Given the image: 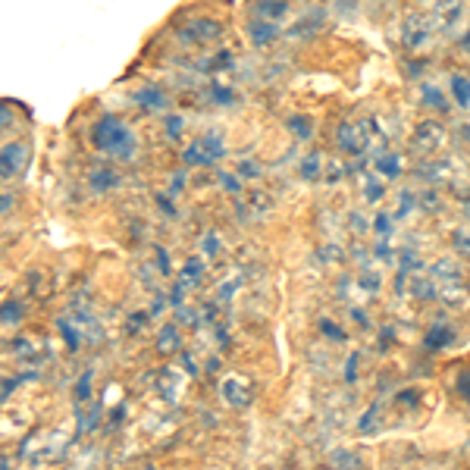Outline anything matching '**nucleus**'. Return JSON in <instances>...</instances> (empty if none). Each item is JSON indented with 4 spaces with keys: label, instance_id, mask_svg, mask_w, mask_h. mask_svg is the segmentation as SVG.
<instances>
[{
    "label": "nucleus",
    "instance_id": "obj_3",
    "mask_svg": "<svg viewBox=\"0 0 470 470\" xmlns=\"http://www.w3.org/2000/svg\"><path fill=\"white\" fill-rule=\"evenodd\" d=\"M442 145H445V126L436 123V119H423V123L414 129V135H411V151L417 157H423V160L433 157Z\"/></svg>",
    "mask_w": 470,
    "mask_h": 470
},
{
    "label": "nucleus",
    "instance_id": "obj_35",
    "mask_svg": "<svg viewBox=\"0 0 470 470\" xmlns=\"http://www.w3.org/2000/svg\"><path fill=\"white\" fill-rule=\"evenodd\" d=\"M207 97L214 104H219V107H232L239 97H235V91L229 85H207Z\"/></svg>",
    "mask_w": 470,
    "mask_h": 470
},
{
    "label": "nucleus",
    "instance_id": "obj_62",
    "mask_svg": "<svg viewBox=\"0 0 470 470\" xmlns=\"http://www.w3.org/2000/svg\"><path fill=\"white\" fill-rule=\"evenodd\" d=\"M461 135H464V138L470 141V126H461Z\"/></svg>",
    "mask_w": 470,
    "mask_h": 470
},
{
    "label": "nucleus",
    "instance_id": "obj_32",
    "mask_svg": "<svg viewBox=\"0 0 470 470\" xmlns=\"http://www.w3.org/2000/svg\"><path fill=\"white\" fill-rule=\"evenodd\" d=\"M320 173H323V157L314 151V154H307L305 160H301V166H298V176L305 179V182H314L317 176H320Z\"/></svg>",
    "mask_w": 470,
    "mask_h": 470
},
{
    "label": "nucleus",
    "instance_id": "obj_34",
    "mask_svg": "<svg viewBox=\"0 0 470 470\" xmlns=\"http://www.w3.org/2000/svg\"><path fill=\"white\" fill-rule=\"evenodd\" d=\"M345 176H348L345 160H323V179H326V185H339Z\"/></svg>",
    "mask_w": 470,
    "mask_h": 470
},
{
    "label": "nucleus",
    "instance_id": "obj_4",
    "mask_svg": "<svg viewBox=\"0 0 470 470\" xmlns=\"http://www.w3.org/2000/svg\"><path fill=\"white\" fill-rule=\"evenodd\" d=\"M63 449H66V442L60 439V433H50V436H38V439L22 442L19 454L28 458L32 464H48V461H57L63 454Z\"/></svg>",
    "mask_w": 470,
    "mask_h": 470
},
{
    "label": "nucleus",
    "instance_id": "obj_10",
    "mask_svg": "<svg viewBox=\"0 0 470 470\" xmlns=\"http://www.w3.org/2000/svg\"><path fill=\"white\" fill-rule=\"evenodd\" d=\"M219 395H223V401L229 408H235V411H245L254 398V389H251V383L239 380V376H226V380L219 383Z\"/></svg>",
    "mask_w": 470,
    "mask_h": 470
},
{
    "label": "nucleus",
    "instance_id": "obj_49",
    "mask_svg": "<svg viewBox=\"0 0 470 470\" xmlns=\"http://www.w3.org/2000/svg\"><path fill=\"white\" fill-rule=\"evenodd\" d=\"M217 182H219V185H223L229 195H241V179L235 176V173H219Z\"/></svg>",
    "mask_w": 470,
    "mask_h": 470
},
{
    "label": "nucleus",
    "instance_id": "obj_27",
    "mask_svg": "<svg viewBox=\"0 0 470 470\" xmlns=\"http://www.w3.org/2000/svg\"><path fill=\"white\" fill-rule=\"evenodd\" d=\"M373 166H376V173L386 176V179H398L401 173H405V163H401L398 154H380V157H373Z\"/></svg>",
    "mask_w": 470,
    "mask_h": 470
},
{
    "label": "nucleus",
    "instance_id": "obj_6",
    "mask_svg": "<svg viewBox=\"0 0 470 470\" xmlns=\"http://www.w3.org/2000/svg\"><path fill=\"white\" fill-rule=\"evenodd\" d=\"M28 166V145H22V141H10V145L0 148V179L10 182L26 173Z\"/></svg>",
    "mask_w": 470,
    "mask_h": 470
},
{
    "label": "nucleus",
    "instance_id": "obj_46",
    "mask_svg": "<svg viewBox=\"0 0 470 470\" xmlns=\"http://www.w3.org/2000/svg\"><path fill=\"white\" fill-rule=\"evenodd\" d=\"M395 401L401 408H408V411H414L417 405H420V389H414V386H408V389H401L398 395H395Z\"/></svg>",
    "mask_w": 470,
    "mask_h": 470
},
{
    "label": "nucleus",
    "instance_id": "obj_18",
    "mask_svg": "<svg viewBox=\"0 0 470 470\" xmlns=\"http://www.w3.org/2000/svg\"><path fill=\"white\" fill-rule=\"evenodd\" d=\"M154 348H157V354H163V358H173V354L182 348V329H179L176 323H166L163 329L157 332Z\"/></svg>",
    "mask_w": 470,
    "mask_h": 470
},
{
    "label": "nucleus",
    "instance_id": "obj_13",
    "mask_svg": "<svg viewBox=\"0 0 470 470\" xmlns=\"http://www.w3.org/2000/svg\"><path fill=\"white\" fill-rule=\"evenodd\" d=\"M248 13H251V19L283 22L285 16H289V0H251Z\"/></svg>",
    "mask_w": 470,
    "mask_h": 470
},
{
    "label": "nucleus",
    "instance_id": "obj_54",
    "mask_svg": "<svg viewBox=\"0 0 470 470\" xmlns=\"http://www.w3.org/2000/svg\"><path fill=\"white\" fill-rule=\"evenodd\" d=\"M154 254H157V270H160L163 276H166V273L173 270V267H170V254H166V248H160V245H154Z\"/></svg>",
    "mask_w": 470,
    "mask_h": 470
},
{
    "label": "nucleus",
    "instance_id": "obj_16",
    "mask_svg": "<svg viewBox=\"0 0 470 470\" xmlns=\"http://www.w3.org/2000/svg\"><path fill=\"white\" fill-rule=\"evenodd\" d=\"M323 22H326V10H323V6H314V10L305 13V19H298L289 28V35L292 38H314L323 28Z\"/></svg>",
    "mask_w": 470,
    "mask_h": 470
},
{
    "label": "nucleus",
    "instance_id": "obj_9",
    "mask_svg": "<svg viewBox=\"0 0 470 470\" xmlns=\"http://www.w3.org/2000/svg\"><path fill=\"white\" fill-rule=\"evenodd\" d=\"M433 26L436 32H454L464 19V0H433Z\"/></svg>",
    "mask_w": 470,
    "mask_h": 470
},
{
    "label": "nucleus",
    "instance_id": "obj_11",
    "mask_svg": "<svg viewBox=\"0 0 470 470\" xmlns=\"http://www.w3.org/2000/svg\"><path fill=\"white\" fill-rule=\"evenodd\" d=\"M336 145L342 154L348 157H361L367 151V141H364V132L358 123H342L339 126V135H336Z\"/></svg>",
    "mask_w": 470,
    "mask_h": 470
},
{
    "label": "nucleus",
    "instance_id": "obj_24",
    "mask_svg": "<svg viewBox=\"0 0 470 470\" xmlns=\"http://www.w3.org/2000/svg\"><path fill=\"white\" fill-rule=\"evenodd\" d=\"M361 182H364V201H367L370 207L386 198V185L376 173H361Z\"/></svg>",
    "mask_w": 470,
    "mask_h": 470
},
{
    "label": "nucleus",
    "instance_id": "obj_2",
    "mask_svg": "<svg viewBox=\"0 0 470 470\" xmlns=\"http://www.w3.org/2000/svg\"><path fill=\"white\" fill-rule=\"evenodd\" d=\"M436 38V26L433 19L427 16V13L420 10H411L401 16V26H398V41L405 50H411V54H417V50H423L430 41Z\"/></svg>",
    "mask_w": 470,
    "mask_h": 470
},
{
    "label": "nucleus",
    "instance_id": "obj_40",
    "mask_svg": "<svg viewBox=\"0 0 470 470\" xmlns=\"http://www.w3.org/2000/svg\"><path fill=\"white\" fill-rule=\"evenodd\" d=\"M317 261H320V263H342L345 261V248L336 245V241H326L320 251H317Z\"/></svg>",
    "mask_w": 470,
    "mask_h": 470
},
{
    "label": "nucleus",
    "instance_id": "obj_38",
    "mask_svg": "<svg viewBox=\"0 0 470 470\" xmlns=\"http://www.w3.org/2000/svg\"><path fill=\"white\" fill-rule=\"evenodd\" d=\"M454 395H458L464 405L470 408V367H461L458 373H454Z\"/></svg>",
    "mask_w": 470,
    "mask_h": 470
},
{
    "label": "nucleus",
    "instance_id": "obj_33",
    "mask_svg": "<svg viewBox=\"0 0 470 470\" xmlns=\"http://www.w3.org/2000/svg\"><path fill=\"white\" fill-rule=\"evenodd\" d=\"M289 132L295 135V138H301V141H310V135H314V123H310V116H289Z\"/></svg>",
    "mask_w": 470,
    "mask_h": 470
},
{
    "label": "nucleus",
    "instance_id": "obj_37",
    "mask_svg": "<svg viewBox=\"0 0 470 470\" xmlns=\"http://www.w3.org/2000/svg\"><path fill=\"white\" fill-rule=\"evenodd\" d=\"M219 251H223V241H219V232H204L201 235V254L207 257V261H214V257H219Z\"/></svg>",
    "mask_w": 470,
    "mask_h": 470
},
{
    "label": "nucleus",
    "instance_id": "obj_19",
    "mask_svg": "<svg viewBox=\"0 0 470 470\" xmlns=\"http://www.w3.org/2000/svg\"><path fill=\"white\" fill-rule=\"evenodd\" d=\"M449 94L461 110H470V75L467 72H452L449 75Z\"/></svg>",
    "mask_w": 470,
    "mask_h": 470
},
{
    "label": "nucleus",
    "instance_id": "obj_30",
    "mask_svg": "<svg viewBox=\"0 0 470 470\" xmlns=\"http://www.w3.org/2000/svg\"><path fill=\"white\" fill-rule=\"evenodd\" d=\"M26 320V305L22 301H4L0 305V323L4 326H16Z\"/></svg>",
    "mask_w": 470,
    "mask_h": 470
},
{
    "label": "nucleus",
    "instance_id": "obj_42",
    "mask_svg": "<svg viewBox=\"0 0 470 470\" xmlns=\"http://www.w3.org/2000/svg\"><path fill=\"white\" fill-rule=\"evenodd\" d=\"M91 383H94V370H85L79 376V383H75V405H85L91 398Z\"/></svg>",
    "mask_w": 470,
    "mask_h": 470
},
{
    "label": "nucleus",
    "instance_id": "obj_51",
    "mask_svg": "<svg viewBox=\"0 0 470 470\" xmlns=\"http://www.w3.org/2000/svg\"><path fill=\"white\" fill-rule=\"evenodd\" d=\"M163 129H166V135H170L173 141H179L182 138V129H185V123H182V116H166V123H163Z\"/></svg>",
    "mask_w": 470,
    "mask_h": 470
},
{
    "label": "nucleus",
    "instance_id": "obj_21",
    "mask_svg": "<svg viewBox=\"0 0 470 470\" xmlns=\"http://www.w3.org/2000/svg\"><path fill=\"white\" fill-rule=\"evenodd\" d=\"M420 101L427 110H436V113H449V101H445L442 88L433 85V82H420Z\"/></svg>",
    "mask_w": 470,
    "mask_h": 470
},
{
    "label": "nucleus",
    "instance_id": "obj_28",
    "mask_svg": "<svg viewBox=\"0 0 470 470\" xmlns=\"http://www.w3.org/2000/svg\"><path fill=\"white\" fill-rule=\"evenodd\" d=\"M411 295L417 301H436L439 298V283L433 276H417L411 285Z\"/></svg>",
    "mask_w": 470,
    "mask_h": 470
},
{
    "label": "nucleus",
    "instance_id": "obj_59",
    "mask_svg": "<svg viewBox=\"0 0 470 470\" xmlns=\"http://www.w3.org/2000/svg\"><path fill=\"white\" fill-rule=\"evenodd\" d=\"M13 195H0V214H6V210H13Z\"/></svg>",
    "mask_w": 470,
    "mask_h": 470
},
{
    "label": "nucleus",
    "instance_id": "obj_45",
    "mask_svg": "<svg viewBox=\"0 0 470 470\" xmlns=\"http://www.w3.org/2000/svg\"><path fill=\"white\" fill-rule=\"evenodd\" d=\"M452 248L461 257H470V229H454L452 232Z\"/></svg>",
    "mask_w": 470,
    "mask_h": 470
},
{
    "label": "nucleus",
    "instance_id": "obj_26",
    "mask_svg": "<svg viewBox=\"0 0 470 470\" xmlns=\"http://www.w3.org/2000/svg\"><path fill=\"white\" fill-rule=\"evenodd\" d=\"M326 470H361V458L348 449H336L326 458Z\"/></svg>",
    "mask_w": 470,
    "mask_h": 470
},
{
    "label": "nucleus",
    "instance_id": "obj_44",
    "mask_svg": "<svg viewBox=\"0 0 470 470\" xmlns=\"http://www.w3.org/2000/svg\"><path fill=\"white\" fill-rule=\"evenodd\" d=\"M361 289L364 292H367V295H380V285H383V276H380V273H373V270H361Z\"/></svg>",
    "mask_w": 470,
    "mask_h": 470
},
{
    "label": "nucleus",
    "instance_id": "obj_29",
    "mask_svg": "<svg viewBox=\"0 0 470 470\" xmlns=\"http://www.w3.org/2000/svg\"><path fill=\"white\" fill-rule=\"evenodd\" d=\"M179 383H182L179 370L166 367L163 373H160V395H163L166 401H176V398H179Z\"/></svg>",
    "mask_w": 470,
    "mask_h": 470
},
{
    "label": "nucleus",
    "instance_id": "obj_60",
    "mask_svg": "<svg viewBox=\"0 0 470 470\" xmlns=\"http://www.w3.org/2000/svg\"><path fill=\"white\" fill-rule=\"evenodd\" d=\"M458 44H461V50H464V54H470V28H467V32L458 38Z\"/></svg>",
    "mask_w": 470,
    "mask_h": 470
},
{
    "label": "nucleus",
    "instance_id": "obj_14",
    "mask_svg": "<svg viewBox=\"0 0 470 470\" xmlns=\"http://www.w3.org/2000/svg\"><path fill=\"white\" fill-rule=\"evenodd\" d=\"M279 35H283L279 22H263V19H251V22H248V38H251L254 48H270V44H276Z\"/></svg>",
    "mask_w": 470,
    "mask_h": 470
},
{
    "label": "nucleus",
    "instance_id": "obj_61",
    "mask_svg": "<svg viewBox=\"0 0 470 470\" xmlns=\"http://www.w3.org/2000/svg\"><path fill=\"white\" fill-rule=\"evenodd\" d=\"M461 210H464V217L470 219V195H464V198H461Z\"/></svg>",
    "mask_w": 470,
    "mask_h": 470
},
{
    "label": "nucleus",
    "instance_id": "obj_17",
    "mask_svg": "<svg viewBox=\"0 0 470 470\" xmlns=\"http://www.w3.org/2000/svg\"><path fill=\"white\" fill-rule=\"evenodd\" d=\"M88 185H91V192H110V188L123 185V176L110 163H101L88 173Z\"/></svg>",
    "mask_w": 470,
    "mask_h": 470
},
{
    "label": "nucleus",
    "instance_id": "obj_31",
    "mask_svg": "<svg viewBox=\"0 0 470 470\" xmlns=\"http://www.w3.org/2000/svg\"><path fill=\"white\" fill-rule=\"evenodd\" d=\"M57 326H60V332H63V339H66V345H70V351H79L85 339H82L79 326L72 323V317H60V320H57Z\"/></svg>",
    "mask_w": 470,
    "mask_h": 470
},
{
    "label": "nucleus",
    "instance_id": "obj_43",
    "mask_svg": "<svg viewBox=\"0 0 470 470\" xmlns=\"http://www.w3.org/2000/svg\"><path fill=\"white\" fill-rule=\"evenodd\" d=\"M320 329L326 332V339H329V342H339V345H342L345 342V329H342V326H339L336 320H332V317H323V320H320Z\"/></svg>",
    "mask_w": 470,
    "mask_h": 470
},
{
    "label": "nucleus",
    "instance_id": "obj_20",
    "mask_svg": "<svg viewBox=\"0 0 470 470\" xmlns=\"http://www.w3.org/2000/svg\"><path fill=\"white\" fill-rule=\"evenodd\" d=\"M198 145H201V151L210 157V163H217V160H223L226 157V138H223V132H217V129H210V132H204L201 138H198Z\"/></svg>",
    "mask_w": 470,
    "mask_h": 470
},
{
    "label": "nucleus",
    "instance_id": "obj_39",
    "mask_svg": "<svg viewBox=\"0 0 470 470\" xmlns=\"http://www.w3.org/2000/svg\"><path fill=\"white\" fill-rule=\"evenodd\" d=\"M417 207H423V210H430V214H439L442 210V198L436 195V188H423V192H417Z\"/></svg>",
    "mask_w": 470,
    "mask_h": 470
},
{
    "label": "nucleus",
    "instance_id": "obj_8",
    "mask_svg": "<svg viewBox=\"0 0 470 470\" xmlns=\"http://www.w3.org/2000/svg\"><path fill=\"white\" fill-rule=\"evenodd\" d=\"M13 351H16L19 361H26L28 367H41V364H48L54 354H50V348L44 339H35V336H19L13 339Z\"/></svg>",
    "mask_w": 470,
    "mask_h": 470
},
{
    "label": "nucleus",
    "instance_id": "obj_56",
    "mask_svg": "<svg viewBox=\"0 0 470 470\" xmlns=\"http://www.w3.org/2000/svg\"><path fill=\"white\" fill-rule=\"evenodd\" d=\"M358 354H351V358H348V364H345V380L354 386V380H358Z\"/></svg>",
    "mask_w": 470,
    "mask_h": 470
},
{
    "label": "nucleus",
    "instance_id": "obj_12",
    "mask_svg": "<svg viewBox=\"0 0 470 470\" xmlns=\"http://www.w3.org/2000/svg\"><path fill=\"white\" fill-rule=\"evenodd\" d=\"M135 104L145 113H166L170 110V94L160 85H141L135 91Z\"/></svg>",
    "mask_w": 470,
    "mask_h": 470
},
{
    "label": "nucleus",
    "instance_id": "obj_7",
    "mask_svg": "<svg viewBox=\"0 0 470 470\" xmlns=\"http://www.w3.org/2000/svg\"><path fill=\"white\" fill-rule=\"evenodd\" d=\"M414 179L420 182V185H430V188H439V185H449L454 179V170L449 160H417L414 166Z\"/></svg>",
    "mask_w": 470,
    "mask_h": 470
},
{
    "label": "nucleus",
    "instance_id": "obj_55",
    "mask_svg": "<svg viewBox=\"0 0 470 470\" xmlns=\"http://www.w3.org/2000/svg\"><path fill=\"white\" fill-rule=\"evenodd\" d=\"M157 204H160V210L166 217H176L179 210H176V204H173V195H157Z\"/></svg>",
    "mask_w": 470,
    "mask_h": 470
},
{
    "label": "nucleus",
    "instance_id": "obj_22",
    "mask_svg": "<svg viewBox=\"0 0 470 470\" xmlns=\"http://www.w3.org/2000/svg\"><path fill=\"white\" fill-rule=\"evenodd\" d=\"M430 276H433L439 285H445V283H461V263L452 261V257H442V261L433 263Z\"/></svg>",
    "mask_w": 470,
    "mask_h": 470
},
{
    "label": "nucleus",
    "instance_id": "obj_5",
    "mask_svg": "<svg viewBox=\"0 0 470 470\" xmlns=\"http://www.w3.org/2000/svg\"><path fill=\"white\" fill-rule=\"evenodd\" d=\"M223 35V26L210 16H201V19H192L179 28V41L182 44H210Z\"/></svg>",
    "mask_w": 470,
    "mask_h": 470
},
{
    "label": "nucleus",
    "instance_id": "obj_58",
    "mask_svg": "<svg viewBox=\"0 0 470 470\" xmlns=\"http://www.w3.org/2000/svg\"><path fill=\"white\" fill-rule=\"evenodd\" d=\"M182 367H185L192 376H198V373H201V370H198V364H195L192 354H182Z\"/></svg>",
    "mask_w": 470,
    "mask_h": 470
},
{
    "label": "nucleus",
    "instance_id": "obj_1",
    "mask_svg": "<svg viewBox=\"0 0 470 470\" xmlns=\"http://www.w3.org/2000/svg\"><path fill=\"white\" fill-rule=\"evenodd\" d=\"M91 145L101 151V154L126 163L138 151V138H135L129 123H123L116 113H101V119L91 126Z\"/></svg>",
    "mask_w": 470,
    "mask_h": 470
},
{
    "label": "nucleus",
    "instance_id": "obj_41",
    "mask_svg": "<svg viewBox=\"0 0 470 470\" xmlns=\"http://www.w3.org/2000/svg\"><path fill=\"white\" fill-rule=\"evenodd\" d=\"M392 226H395V217L386 214V210H376V217H373V232H376V239H392Z\"/></svg>",
    "mask_w": 470,
    "mask_h": 470
},
{
    "label": "nucleus",
    "instance_id": "obj_48",
    "mask_svg": "<svg viewBox=\"0 0 470 470\" xmlns=\"http://www.w3.org/2000/svg\"><path fill=\"white\" fill-rule=\"evenodd\" d=\"M380 411H383V405H380V401H373V405L367 408V414H364L361 420H358V430H361V433L373 430V420H376V417H380Z\"/></svg>",
    "mask_w": 470,
    "mask_h": 470
},
{
    "label": "nucleus",
    "instance_id": "obj_53",
    "mask_svg": "<svg viewBox=\"0 0 470 470\" xmlns=\"http://www.w3.org/2000/svg\"><path fill=\"white\" fill-rule=\"evenodd\" d=\"M348 226H351L354 235H364V232H367V219H364L358 210H351V214H348Z\"/></svg>",
    "mask_w": 470,
    "mask_h": 470
},
{
    "label": "nucleus",
    "instance_id": "obj_50",
    "mask_svg": "<svg viewBox=\"0 0 470 470\" xmlns=\"http://www.w3.org/2000/svg\"><path fill=\"white\" fill-rule=\"evenodd\" d=\"M129 332H138V329H145V326L151 323V314L148 310H135V314H129Z\"/></svg>",
    "mask_w": 470,
    "mask_h": 470
},
{
    "label": "nucleus",
    "instance_id": "obj_23",
    "mask_svg": "<svg viewBox=\"0 0 470 470\" xmlns=\"http://www.w3.org/2000/svg\"><path fill=\"white\" fill-rule=\"evenodd\" d=\"M201 279H204V263H201V257H188L185 267L179 270L176 283H179V285H185V289H198Z\"/></svg>",
    "mask_w": 470,
    "mask_h": 470
},
{
    "label": "nucleus",
    "instance_id": "obj_15",
    "mask_svg": "<svg viewBox=\"0 0 470 470\" xmlns=\"http://www.w3.org/2000/svg\"><path fill=\"white\" fill-rule=\"evenodd\" d=\"M452 342H454V329H452V323H445V320H436L427 329V336H423V348H427V351H445Z\"/></svg>",
    "mask_w": 470,
    "mask_h": 470
},
{
    "label": "nucleus",
    "instance_id": "obj_47",
    "mask_svg": "<svg viewBox=\"0 0 470 470\" xmlns=\"http://www.w3.org/2000/svg\"><path fill=\"white\" fill-rule=\"evenodd\" d=\"M239 176H245V179H261L263 176V166L254 160V157H245V160L239 163Z\"/></svg>",
    "mask_w": 470,
    "mask_h": 470
},
{
    "label": "nucleus",
    "instance_id": "obj_36",
    "mask_svg": "<svg viewBox=\"0 0 470 470\" xmlns=\"http://www.w3.org/2000/svg\"><path fill=\"white\" fill-rule=\"evenodd\" d=\"M182 160H185V166H214V163H210V157L201 151L198 138H195L192 145H188L185 151H182Z\"/></svg>",
    "mask_w": 470,
    "mask_h": 470
},
{
    "label": "nucleus",
    "instance_id": "obj_52",
    "mask_svg": "<svg viewBox=\"0 0 470 470\" xmlns=\"http://www.w3.org/2000/svg\"><path fill=\"white\" fill-rule=\"evenodd\" d=\"M182 188H185V173H173L170 176V188H166V195H173V198H176V195H182Z\"/></svg>",
    "mask_w": 470,
    "mask_h": 470
},
{
    "label": "nucleus",
    "instance_id": "obj_57",
    "mask_svg": "<svg viewBox=\"0 0 470 470\" xmlns=\"http://www.w3.org/2000/svg\"><path fill=\"white\" fill-rule=\"evenodd\" d=\"M13 126V110L10 104H0V129H10Z\"/></svg>",
    "mask_w": 470,
    "mask_h": 470
},
{
    "label": "nucleus",
    "instance_id": "obj_25",
    "mask_svg": "<svg viewBox=\"0 0 470 470\" xmlns=\"http://www.w3.org/2000/svg\"><path fill=\"white\" fill-rule=\"evenodd\" d=\"M241 210H248L245 217H251V219H257V217H267L270 210H273V198L267 192H261V188H254L251 192V198H248V204Z\"/></svg>",
    "mask_w": 470,
    "mask_h": 470
}]
</instances>
